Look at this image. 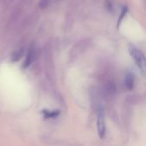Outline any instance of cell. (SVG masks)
I'll use <instances>...</instances> for the list:
<instances>
[{
	"instance_id": "obj_2",
	"label": "cell",
	"mask_w": 146,
	"mask_h": 146,
	"mask_svg": "<svg viewBox=\"0 0 146 146\" xmlns=\"http://www.w3.org/2000/svg\"><path fill=\"white\" fill-rule=\"evenodd\" d=\"M90 44H91V39L89 38H84L77 42L70 50L69 53L70 62H74V60L79 58L88 49Z\"/></svg>"
},
{
	"instance_id": "obj_6",
	"label": "cell",
	"mask_w": 146,
	"mask_h": 146,
	"mask_svg": "<svg viewBox=\"0 0 146 146\" xmlns=\"http://www.w3.org/2000/svg\"><path fill=\"white\" fill-rule=\"evenodd\" d=\"M35 58H36V48H35V46L33 44H32L29 47L28 53L27 55L26 60H25L24 64H23V68H28L34 62Z\"/></svg>"
},
{
	"instance_id": "obj_3",
	"label": "cell",
	"mask_w": 146,
	"mask_h": 146,
	"mask_svg": "<svg viewBox=\"0 0 146 146\" xmlns=\"http://www.w3.org/2000/svg\"><path fill=\"white\" fill-rule=\"evenodd\" d=\"M128 50H129L130 55L133 56V58L136 62L137 65L139 67V68L144 73L145 70V56L144 53L132 45H129Z\"/></svg>"
},
{
	"instance_id": "obj_8",
	"label": "cell",
	"mask_w": 146,
	"mask_h": 146,
	"mask_svg": "<svg viewBox=\"0 0 146 146\" xmlns=\"http://www.w3.org/2000/svg\"><path fill=\"white\" fill-rule=\"evenodd\" d=\"M125 84L129 90H132L134 86V76L133 74L128 73L125 78Z\"/></svg>"
},
{
	"instance_id": "obj_7",
	"label": "cell",
	"mask_w": 146,
	"mask_h": 146,
	"mask_svg": "<svg viewBox=\"0 0 146 146\" xmlns=\"http://www.w3.org/2000/svg\"><path fill=\"white\" fill-rule=\"evenodd\" d=\"M24 54V48L23 47H20L17 50H15L12 55H11V61L12 62H18L20 59H21L22 56Z\"/></svg>"
},
{
	"instance_id": "obj_1",
	"label": "cell",
	"mask_w": 146,
	"mask_h": 146,
	"mask_svg": "<svg viewBox=\"0 0 146 146\" xmlns=\"http://www.w3.org/2000/svg\"><path fill=\"white\" fill-rule=\"evenodd\" d=\"M44 68L45 74L51 84H55L56 82V75H55V66L53 62V55L51 49L49 44H46L44 49Z\"/></svg>"
},
{
	"instance_id": "obj_10",
	"label": "cell",
	"mask_w": 146,
	"mask_h": 146,
	"mask_svg": "<svg viewBox=\"0 0 146 146\" xmlns=\"http://www.w3.org/2000/svg\"><path fill=\"white\" fill-rule=\"evenodd\" d=\"M50 5V0H40L38 3V7L41 9H45Z\"/></svg>"
},
{
	"instance_id": "obj_14",
	"label": "cell",
	"mask_w": 146,
	"mask_h": 146,
	"mask_svg": "<svg viewBox=\"0 0 146 146\" xmlns=\"http://www.w3.org/2000/svg\"><path fill=\"white\" fill-rule=\"evenodd\" d=\"M11 1H12V0H11Z\"/></svg>"
},
{
	"instance_id": "obj_12",
	"label": "cell",
	"mask_w": 146,
	"mask_h": 146,
	"mask_svg": "<svg viewBox=\"0 0 146 146\" xmlns=\"http://www.w3.org/2000/svg\"><path fill=\"white\" fill-rule=\"evenodd\" d=\"M105 7L109 11H111V9H112V3L110 2V0H105Z\"/></svg>"
},
{
	"instance_id": "obj_11",
	"label": "cell",
	"mask_w": 146,
	"mask_h": 146,
	"mask_svg": "<svg viewBox=\"0 0 146 146\" xmlns=\"http://www.w3.org/2000/svg\"><path fill=\"white\" fill-rule=\"evenodd\" d=\"M127 7H124L123 9H122V11H121V16H120V19L118 20V26L120 25V23H121V21H122V19L124 18V16L126 15V14H127Z\"/></svg>"
},
{
	"instance_id": "obj_5",
	"label": "cell",
	"mask_w": 146,
	"mask_h": 146,
	"mask_svg": "<svg viewBox=\"0 0 146 146\" xmlns=\"http://www.w3.org/2000/svg\"><path fill=\"white\" fill-rule=\"evenodd\" d=\"M103 92H104V98H106L107 99L114 98L115 93H116V86H115V84L113 81L107 82L104 86V91Z\"/></svg>"
},
{
	"instance_id": "obj_4",
	"label": "cell",
	"mask_w": 146,
	"mask_h": 146,
	"mask_svg": "<svg viewBox=\"0 0 146 146\" xmlns=\"http://www.w3.org/2000/svg\"><path fill=\"white\" fill-rule=\"evenodd\" d=\"M97 129L100 139H104L106 132L105 121H104V111L103 107H99L98 110V120H97Z\"/></svg>"
},
{
	"instance_id": "obj_13",
	"label": "cell",
	"mask_w": 146,
	"mask_h": 146,
	"mask_svg": "<svg viewBox=\"0 0 146 146\" xmlns=\"http://www.w3.org/2000/svg\"><path fill=\"white\" fill-rule=\"evenodd\" d=\"M95 1H98V0H95Z\"/></svg>"
},
{
	"instance_id": "obj_9",
	"label": "cell",
	"mask_w": 146,
	"mask_h": 146,
	"mask_svg": "<svg viewBox=\"0 0 146 146\" xmlns=\"http://www.w3.org/2000/svg\"><path fill=\"white\" fill-rule=\"evenodd\" d=\"M43 115L46 119H53L56 118L60 115V111L55 110V111H48V110H43Z\"/></svg>"
}]
</instances>
